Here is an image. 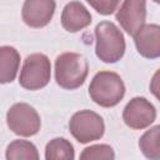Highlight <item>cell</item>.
I'll return each mask as SVG.
<instances>
[{"instance_id": "obj_1", "label": "cell", "mask_w": 160, "mask_h": 160, "mask_svg": "<svg viewBox=\"0 0 160 160\" xmlns=\"http://www.w3.org/2000/svg\"><path fill=\"white\" fill-rule=\"evenodd\" d=\"M95 54L106 64L118 62L122 59L126 49L125 38L121 30L112 21H100L95 30Z\"/></svg>"}, {"instance_id": "obj_2", "label": "cell", "mask_w": 160, "mask_h": 160, "mask_svg": "<svg viewBox=\"0 0 160 160\" xmlns=\"http://www.w3.org/2000/svg\"><path fill=\"white\" fill-rule=\"evenodd\" d=\"M125 90V84L118 72L102 70L91 79L89 96L101 108H114L122 100Z\"/></svg>"}, {"instance_id": "obj_3", "label": "cell", "mask_w": 160, "mask_h": 160, "mask_svg": "<svg viewBox=\"0 0 160 160\" xmlns=\"http://www.w3.org/2000/svg\"><path fill=\"white\" fill-rule=\"evenodd\" d=\"M55 81L65 90H75L84 85L89 74V62L79 52H62L55 60Z\"/></svg>"}, {"instance_id": "obj_4", "label": "cell", "mask_w": 160, "mask_h": 160, "mask_svg": "<svg viewBox=\"0 0 160 160\" xmlns=\"http://www.w3.org/2000/svg\"><path fill=\"white\" fill-rule=\"evenodd\" d=\"M51 78L50 59L41 52H34L25 58L19 75V84L26 90L45 88Z\"/></svg>"}, {"instance_id": "obj_5", "label": "cell", "mask_w": 160, "mask_h": 160, "mask_svg": "<svg viewBox=\"0 0 160 160\" xmlns=\"http://www.w3.org/2000/svg\"><path fill=\"white\" fill-rule=\"evenodd\" d=\"M69 131L80 144H88L104 136V119L92 110H79L69 120Z\"/></svg>"}, {"instance_id": "obj_6", "label": "cell", "mask_w": 160, "mask_h": 160, "mask_svg": "<svg viewBox=\"0 0 160 160\" xmlns=\"http://www.w3.org/2000/svg\"><path fill=\"white\" fill-rule=\"evenodd\" d=\"M6 124L9 129L22 138H30L39 132L41 119L34 106L28 102H16L6 112Z\"/></svg>"}, {"instance_id": "obj_7", "label": "cell", "mask_w": 160, "mask_h": 160, "mask_svg": "<svg viewBox=\"0 0 160 160\" xmlns=\"http://www.w3.org/2000/svg\"><path fill=\"white\" fill-rule=\"evenodd\" d=\"M156 119V108L144 96L132 98L122 110V120L126 126L134 130L149 128Z\"/></svg>"}, {"instance_id": "obj_8", "label": "cell", "mask_w": 160, "mask_h": 160, "mask_svg": "<svg viewBox=\"0 0 160 160\" xmlns=\"http://www.w3.org/2000/svg\"><path fill=\"white\" fill-rule=\"evenodd\" d=\"M115 18L121 29L134 36L145 25L146 2L142 0H125L120 2Z\"/></svg>"}, {"instance_id": "obj_9", "label": "cell", "mask_w": 160, "mask_h": 160, "mask_svg": "<svg viewBox=\"0 0 160 160\" xmlns=\"http://www.w3.org/2000/svg\"><path fill=\"white\" fill-rule=\"evenodd\" d=\"M56 2L52 0H26L21 8L22 21L34 29L46 26L55 12Z\"/></svg>"}, {"instance_id": "obj_10", "label": "cell", "mask_w": 160, "mask_h": 160, "mask_svg": "<svg viewBox=\"0 0 160 160\" xmlns=\"http://www.w3.org/2000/svg\"><path fill=\"white\" fill-rule=\"evenodd\" d=\"M132 38L142 58L154 60L160 56V26L158 24H145Z\"/></svg>"}, {"instance_id": "obj_11", "label": "cell", "mask_w": 160, "mask_h": 160, "mask_svg": "<svg viewBox=\"0 0 160 160\" xmlns=\"http://www.w3.org/2000/svg\"><path fill=\"white\" fill-rule=\"evenodd\" d=\"M91 14L80 1L68 2L61 12V26L69 32H78L91 24Z\"/></svg>"}, {"instance_id": "obj_12", "label": "cell", "mask_w": 160, "mask_h": 160, "mask_svg": "<svg viewBox=\"0 0 160 160\" xmlns=\"http://www.w3.org/2000/svg\"><path fill=\"white\" fill-rule=\"evenodd\" d=\"M20 66V54L14 46H0V84L12 82Z\"/></svg>"}, {"instance_id": "obj_13", "label": "cell", "mask_w": 160, "mask_h": 160, "mask_svg": "<svg viewBox=\"0 0 160 160\" xmlns=\"http://www.w3.org/2000/svg\"><path fill=\"white\" fill-rule=\"evenodd\" d=\"M6 160H40L38 148L29 140H12L5 150Z\"/></svg>"}, {"instance_id": "obj_14", "label": "cell", "mask_w": 160, "mask_h": 160, "mask_svg": "<svg viewBox=\"0 0 160 160\" xmlns=\"http://www.w3.org/2000/svg\"><path fill=\"white\" fill-rule=\"evenodd\" d=\"M160 126L155 125L146 130L139 139V149L149 160H160Z\"/></svg>"}, {"instance_id": "obj_15", "label": "cell", "mask_w": 160, "mask_h": 160, "mask_svg": "<svg viewBox=\"0 0 160 160\" xmlns=\"http://www.w3.org/2000/svg\"><path fill=\"white\" fill-rule=\"evenodd\" d=\"M75 150L65 138H54L45 146V160H74Z\"/></svg>"}, {"instance_id": "obj_16", "label": "cell", "mask_w": 160, "mask_h": 160, "mask_svg": "<svg viewBox=\"0 0 160 160\" xmlns=\"http://www.w3.org/2000/svg\"><path fill=\"white\" fill-rule=\"evenodd\" d=\"M79 160H115V152L108 144H94L81 151Z\"/></svg>"}, {"instance_id": "obj_17", "label": "cell", "mask_w": 160, "mask_h": 160, "mask_svg": "<svg viewBox=\"0 0 160 160\" xmlns=\"http://www.w3.org/2000/svg\"><path fill=\"white\" fill-rule=\"evenodd\" d=\"M88 4L101 15H111L120 5L119 0H88Z\"/></svg>"}, {"instance_id": "obj_18", "label": "cell", "mask_w": 160, "mask_h": 160, "mask_svg": "<svg viewBox=\"0 0 160 160\" xmlns=\"http://www.w3.org/2000/svg\"><path fill=\"white\" fill-rule=\"evenodd\" d=\"M158 76H159V71L155 72V75L151 80V84H150V89H151V91L154 92V95L156 98H159V95H158Z\"/></svg>"}]
</instances>
